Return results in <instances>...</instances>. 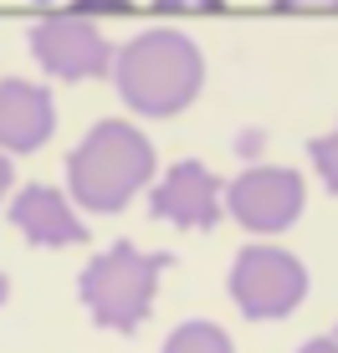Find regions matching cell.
Segmentation results:
<instances>
[{
	"label": "cell",
	"instance_id": "cell-1",
	"mask_svg": "<svg viewBox=\"0 0 338 353\" xmlns=\"http://www.w3.org/2000/svg\"><path fill=\"white\" fill-rule=\"evenodd\" d=\"M118 97L128 108L149 118H175L179 108H190V97L200 92L205 62L200 46L179 31H143L118 52Z\"/></svg>",
	"mask_w": 338,
	"mask_h": 353
},
{
	"label": "cell",
	"instance_id": "cell-2",
	"mask_svg": "<svg viewBox=\"0 0 338 353\" xmlns=\"http://www.w3.org/2000/svg\"><path fill=\"white\" fill-rule=\"evenodd\" d=\"M154 174V149L149 139H143L139 128L118 123V118H108L88 133V139L72 149L67 159V185L77 194L88 210H123L128 194L149 185Z\"/></svg>",
	"mask_w": 338,
	"mask_h": 353
},
{
	"label": "cell",
	"instance_id": "cell-3",
	"mask_svg": "<svg viewBox=\"0 0 338 353\" xmlns=\"http://www.w3.org/2000/svg\"><path fill=\"white\" fill-rule=\"evenodd\" d=\"M169 251L159 256H143L134 251L128 241H118V246H108L98 261L82 272V302H88V312L98 318L103 327H113V333H134V327L149 318V302H154V287H159V272H169Z\"/></svg>",
	"mask_w": 338,
	"mask_h": 353
},
{
	"label": "cell",
	"instance_id": "cell-4",
	"mask_svg": "<svg viewBox=\"0 0 338 353\" xmlns=\"http://www.w3.org/2000/svg\"><path fill=\"white\" fill-rule=\"evenodd\" d=\"M308 272L292 251L277 246H246L231 266V297L241 302L246 318H282L303 302Z\"/></svg>",
	"mask_w": 338,
	"mask_h": 353
},
{
	"label": "cell",
	"instance_id": "cell-5",
	"mask_svg": "<svg viewBox=\"0 0 338 353\" xmlns=\"http://www.w3.org/2000/svg\"><path fill=\"white\" fill-rule=\"evenodd\" d=\"M31 52L52 77H98L113 62V46L103 41V31L92 26L82 10H46L31 26Z\"/></svg>",
	"mask_w": 338,
	"mask_h": 353
},
{
	"label": "cell",
	"instance_id": "cell-6",
	"mask_svg": "<svg viewBox=\"0 0 338 353\" xmlns=\"http://www.w3.org/2000/svg\"><path fill=\"white\" fill-rule=\"evenodd\" d=\"M231 215L246 230H287L303 215V174L297 169H277V164H261V169H246L231 190Z\"/></svg>",
	"mask_w": 338,
	"mask_h": 353
},
{
	"label": "cell",
	"instance_id": "cell-7",
	"mask_svg": "<svg viewBox=\"0 0 338 353\" xmlns=\"http://www.w3.org/2000/svg\"><path fill=\"white\" fill-rule=\"evenodd\" d=\"M149 210L159 215V221H175V225H190V230H210L221 221V185H215V174L205 164L185 159V164L169 169V179L149 194Z\"/></svg>",
	"mask_w": 338,
	"mask_h": 353
},
{
	"label": "cell",
	"instance_id": "cell-8",
	"mask_svg": "<svg viewBox=\"0 0 338 353\" xmlns=\"http://www.w3.org/2000/svg\"><path fill=\"white\" fill-rule=\"evenodd\" d=\"M52 128H57L52 92L21 77L0 82V149H41Z\"/></svg>",
	"mask_w": 338,
	"mask_h": 353
},
{
	"label": "cell",
	"instance_id": "cell-9",
	"mask_svg": "<svg viewBox=\"0 0 338 353\" xmlns=\"http://www.w3.org/2000/svg\"><path fill=\"white\" fill-rule=\"evenodd\" d=\"M10 221H16V230H26L31 246H77V241H88L82 221L67 210V200L52 185L21 190L16 205H10Z\"/></svg>",
	"mask_w": 338,
	"mask_h": 353
},
{
	"label": "cell",
	"instance_id": "cell-10",
	"mask_svg": "<svg viewBox=\"0 0 338 353\" xmlns=\"http://www.w3.org/2000/svg\"><path fill=\"white\" fill-rule=\"evenodd\" d=\"M164 353H236V348H231V338H226L215 323H185V327L169 333Z\"/></svg>",
	"mask_w": 338,
	"mask_h": 353
},
{
	"label": "cell",
	"instance_id": "cell-11",
	"mask_svg": "<svg viewBox=\"0 0 338 353\" xmlns=\"http://www.w3.org/2000/svg\"><path fill=\"white\" fill-rule=\"evenodd\" d=\"M308 154H312V164H318V174L328 179V190L338 194V128H333V133H323V139H312V143H308Z\"/></svg>",
	"mask_w": 338,
	"mask_h": 353
},
{
	"label": "cell",
	"instance_id": "cell-12",
	"mask_svg": "<svg viewBox=\"0 0 338 353\" xmlns=\"http://www.w3.org/2000/svg\"><path fill=\"white\" fill-rule=\"evenodd\" d=\"M303 353H338L333 338H312V343H303Z\"/></svg>",
	"mask_w": 338,
	"mask_h": 353
},
{
	"label": "cell",
	"instance_id": "cell-13",
	"mask_svg": "<svg viewBox=\"0 0 338 353\" xmlns=\"http://www.w3.org/2000/svg\"><path fill=\"white\" fill-rule=\"evenodd\" d=\"M6 185H10V159L0 154V200H6Z\"/></svg>",
	"mask_w": 338,
	"mask_h": 353
},
{
	"label": "cell",
	"instance_id": "cell-14",
	"mask_svg": "<svg viewBox=\"0 0 338 353\" xmlns=\"http://www.w3.org/2000/svg\"><path fill=\"white\" fill-rule=\"evenodd\" d=\"M6 292H10V287H6V276H0V302H6Z\"/></svg>",
	"mask_w": 338,
	"mask_h": 353
}]
</instances>
